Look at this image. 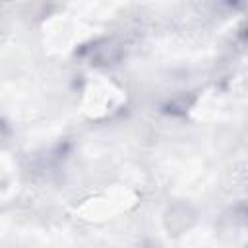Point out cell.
<instances>
[{"mask_svg": "<svg viewBox=\"0 0 248 248\" xmlns=\"http://www.w3.org/2000/svg\"><path fill=\"white\" fill-rule=\"evenodd\" d=\"M91 56L99 64H110L120 58V45L114 39H103L97 41L91 48Z\"/></svg>", "mask_w": 248, "mask_h": 248, "instance_id": "6da1fadb", "label": "cell"}, {"mask_svg": "<svg viewBox=\"0 0 248 248\" xmlns=\"http://www.w3.org/2000/svg\"><path fill=\"white\" fill-rule=\"evenodd\" d=\"M192 221V213L186 205H174L170 211H169V217H167V227L172 229V231H182L190 225Z\"/></svg>", "mask_w": 248, "mask_h": 248, "instance_id": "7a4b0ae2", "label": "cell"}]
</instances>
